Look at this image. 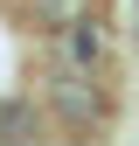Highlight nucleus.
<instances>
[{"instance_id":"nucleus-1","label":"nucleus","mask_w":139,"mask_h":146,"mask_svg":"<svg viewBox=\"0 0 139 146\" xmlns=\"http://www.w3.org/2000/svg\"><path fill=\"white\" fill-rule=\"evenodd\" d=\"M49 98H56V111H63V118H77V125H91V118L104 111V98L91 90V77H83V70H63V77L49 84Z\"/></svg>"},{"instance_id":"nucleus-2","label":"nucleus","mask_w":139,"mask_h":146,"mask_svg":"<svg viewBox=\"0 0 139 146\" xmlns=\"http://www.w3.org/2000/svg\"><path fill=\"white\" fill-rule=\"evenodd\" d=\"M83 7H91V0H42L49 28H77V21H83Z\"/></svg>"}]
</instances>
